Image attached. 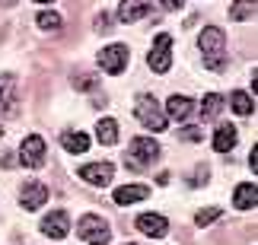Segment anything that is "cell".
<instances>
[{"label":"cell","mask_w":258,"mask_h":245,"mask_svg":"<svg viewBox=\"0 0 258 245\" xmlns=\"http://www.w3.org/2000/svg\"><path fill=\"white\" fill-rule=\"evenodd\" d=\"M198 48H201V61H204L207 70H214V73L226 70V35H223V29L207 26L201 32Z\"/></svg>","instance_id":"cell-1"},{"label":"cell","mask_w":258,"mask_h":245,"mask_svg":"<svg viewBox=\"0 0 258 245\" xmlns=\"http://www.w3.org/2000/svg\"><path fill=\"white\" fill-rule=\"evenodd\" d=\"M160 159V146H156L150 137H134L131 140V150L124 153V162L127 169H147L150 162Z\"/></svg>","instance_id":"cell-2"},{"label":"cell","mask_w":258,"mask_h":245,"mask_svg":"<svg viewBox=\"0 0 258 245\" xmlns=\"http://www.w3.org/2000/svg\"><path fill=\"white\" fill-rule=\"evenodd\" d=\"M77 232H80V239H86L89 245H108V239H112L108 223H105L102 217H93V213H86V217L80 220Z\"/></svg>","instance_id":"cell-3"},{"label":"cell","mask_w":258,"mask_h":245,"mask_svg":"<svg viewBox=\"0 0 258 245\" xmlns=\"http://www.w3.org/2000/svg\"><path fill=\"white\" fill-rule=\"evenodd\" d=\"M172 38L166 35V32H160L156 35V42H153V51L147 54V64H150V70L153 73H166L169 70V64H172Z\"/></svg>","instance_id":"cell-4"},{"label":"cell","mask_w":258,"mask_h":245,"mask_svg":"<svg viewBox=\"0 0 258 245\" xmlns=\"http://www.w3.org/2000/svg\"><path fill=\"white\" fill-rule=\"evenodd\" d=\"M134 115H137V121L147 124L150 131H166V115L156 109V102L150 99V96H141V99H137Z\"/></svg>","instance_id":"cell-5"},{"label":"cell","mask_w":258,"mask_h":245,"mask_svg":"<svg viewBox=\"0 0 258 245\" xmlns=\"http://www.w3.org/2000/svg\"><path fill=\"white\" fill-rule=\"evenodd\" d=\"M19 162L29 166V169H38V166L45 162V140L38 134L23 140V146H19Z\"/></svg>","instance_id":"cell-6"},{"label":"cell","mask_w":258,"mask_h":245,"mask_svg":"<svg viewBox=\"0 0 258 245\" xmlns=\"http://www.w3.org/2000/svg\"><path fill=\"white\" fill-rule=\"evenodd\" d=\"M127 64V48L124 45H108L99 51V67H102L105 73H121Z\"/></svg>","instance_id":"cell-7"},{"label":"cell","mask_w":258,"mask_h":245,"mask_svg":"<svg viewBox=\"0 0 258 245\" xmlns=\"http://www.w3.org/2000/svg\"><path fill=\"white\" fill-rule=\"evenodd\" d=\"M77 175H80L86 185L105 188V185L112 182V175H115V166H112V162H89V166H83V169L77 172Z\"/></svg>","instance_id":"cell-8"},{"label":"cell","mask_w":258,"mask_h":245,"mask_svg":"<svg viewBox=\"0 0 258 245\" xmlns=\"http://www.w3.org/2000/svg\"><path fill=\"white\" fill-rule=\"evenodd\" d=\"M42 232H45L48 239H64L67 232H71V220H67V213L64 210L48 213V217L42 220Z\"/></svg>","instance_id":"cell-9"},{"label":"cell","mask_w":258,"mask_h":245,"mask_svg":"<svg viewBox=\"0 0 258 245\" xmlns=\"http://www.w3.org/2000/svg\"><path fill=\"white\" fill-rule=\"evenodd\" d=\"M137 229H141L144 236L163 239L166 232H169V223H166V217H160V213H141V217H137Z\"/></svg>","instance_id":"cell-10"},{"label":"cell","mask_w":258,"mask_h":245,"mask_svg":"<svg viewBox=\"0 0 258 245\" xmlns=\"http://www.w3.org/2000/svg\"><path fill=\"white\" fill-rule=\"evenodd\" d=\"M147 13H150V0H121V7H118V19L121 23H137Z\"/></svg>","instance_id":"cell-11"},{"label":"cell","mask_w":258,"mask_h":245,"mask_svg":"<svg viewBox=\"0 0 258 245\" xmlns=\"http://www.w3.org/2000/svg\"><path fill=\"white\" fill-rule=\"evenodd\" d=\"M147 198H150V188H147V185H124V188L115 191L118 207H127V204H137V201H147Z\"/></svg>","instance_id":"cell-12"},{"label":"cell","mask_w":258,"mask_h":245,"mask_svg":"<svg viewBox=\"0 0 258 245\" xmlns=\"http://www.w3.org/2000/svg\"><path fill=\"white\" fill-rule=\"evenodd\" d=\"M45 201H48V188H45V185L29 182L26 188H23V207H26V210H38Z\"/></svg>","instance_id":"cell-13"},{"label":"cell","mask_w":258,"mask_h":245,"mask_svg":"<svg viewBox=\"0 0 258 245\" xmlns=\"http://www.w3.org/2000/svg\"><path fill=\"white\" fill-rule=\"evenodd\" d=\"M13 99H16V76L0 73V109L13 112Z\"/></svg>","instance_id":"cell-14"},{"label":"cell","mask_w":258,"mask_h":245,"mask_svg":"<svg viewBox=\"0 0 258 245\" xmlns=\"http://www.w3.org/2000/svg\"><path fill=\"white\" fill-rule=\"evenodd\" d=\"M233 146H236V127L233 124H220L217 134H214V150L226 153V150H233Z\"/></svg>","instance_id":"cell-15"},{"label":"cell","mask_w":258,"mask_h":245,"mask_svg":"<svg viewBox=\"0 0 258 245\" xmlns=\"http://www.w3.org/2000/svg\"><path fill=\"white\" fill-rule=\"evenodd\" d=\"M166 112H169L175 121H185L188 115L195 112V102H191V99H185V96H172V99L166 102Z\"/></svg>","instance_id":"cell-16"},{"label":"cell","mask_w":258,"mask_h":245,"mask_svg":"<svg viewBox=\"0 0 258 245\" xmlns=\"http://www.w3.org/2000/svg\"><path fill=\"white\" fill-rule=\"evenodd\" d=\"M255 198H258V191H255V182H245V185H239L236 188V194H233V204L239 210H249V207H255Z\"/></svg>","instance_id":"cell-17"},{"label":"cell","mask_w":258,"mask_h":245,"mask_svg":"<svg viewBox=\"0 0 258 245\" xmlns=\"http://www.w3.org/2000/svg\"><path fill=\"white\" fill-rule=\"evenodd\" d=\"M61 143H64V150H67V153H74V156L89 150V137L80 134V131H67V134L61 137Z\"/></svg>","instance_id":"cell-18"},{"label":"cell","mask_w":258,"mask_h":245,"mask_svg":"<svg viewBox=\"0 0 258 245\" xmlns=\"http://www.w3.org/2000/svg\"><path fill=\"white\" fill-rule=\"evenodd\" d=\"M96 137H99V143H105V146H112L118 140V121L115 118H102L96 124Z\"/></svg>","instance_id":"cell-19"},{"label":"cell","mask_w":258,"mask_h":245,"mask_svg":"<svg viewBox=\"0 0 258 245\" xmlns=\"http://www.w3.org/2000/svg\"><path fill=\"white\" fill-rule=\"evenodd\" d=\"M230 105H233L236 115H252V112H255V99H252L249 93H242V90H236V93L230 96Z\"/></svg>","instance_id":"cell-20"},{"label":"cell","mask_w":258,"mask_h":245,"mask_svg":"<svg viewBox=\"0 0 258 245\" xmlns=\"http://www.w3.org/2000/svg\"><path fill=\"white\" fill-rule=\"evenodd\" d=\"M255 16V0H236L230 7V19L233 23H245V19Z\"/></svg>","instance_id":"cell-21"},{"label":"cell","mask_w":258,"mask_h":245,"mask_svg":"<svg viewBox=\"0 0 258 245\" xmlns=\"http://www.w3.org/2000/svg\"><path fill=\"white\" fill-rule=\"evenodd\" d=\"M223 109V99L217 93H207L204 96V102H201V121H211V118H217V112Z\"/></svg>","instance_id":"cell-22"},{"label":"cell","mask_w":258,"mask_h":245,"mask_svg":"<svg viewBox=\"0 0 258 245\" xmlns=\"http://www.w3.org/2000/svg\"><path fill=\"white\" fill-rule=\"evenodd\" d=\"M35 23L42 26L45 32H57V29H61V16H57V13H48V10H45V13H38Z\"/></svg>","instance_id":"cell-23"},{"label":"cell","mask_w":258,"mask_h":245,"mask_svg":"<svg viewBox=\"0 0 258 245\" xmlns=\"http://www.w3.org/2000/svg\"><path fill=\"white\" fill-rule=\"evenodd\" d=\"M220 213H223L220 207H207V210H198V217H195V220H198V226H207V223L220 220Z\"/></svg>","instance_id":"cell-24"},{"label":"cell","mask_w":258,"mask_h":245,"mask_svg":"<svg viewBox=\"0 0 258 245\" xmlns=\"http://www.w3.org/2000/svg\"><path fill=\"white\" fill-rule=\"evenodd\" d=\"M99 80H96V76H74V86H77V90H89V86H96Z\"/></svg>","instance_id":"cell-25"},{"label":"cell","mask_w":258,"mask_h":245,"mask_svg":"<svg viewBox=\"0 0 258 245\" xmlns=\"http://www.w3.org/2000/svg\"><path fill=\"white\" fill-rule=\"evenodd\" d=\"M182 137H185V140H201V137H204V131H201V127H185V131H182Z\"/></svg>","instance_id":"cell-26"},{"label":"cell","mask_w":258,"mask_h":245,"mask_svg":"<svg viewBox=\"0 0 258 245\" xmlns=\"http://www.w3.org/2000/svg\"><path fill=\"white\" fill-rule=\"evenodd\" d=\"M96 29H99V32H108V29H112V23H108V13H99V16H96Z\"/></svg>","instance_id":"cell-27"},{"label":"cell","mask_w":258,"mask_h":245,"mask_svg":"<svg viewBox=\"0 0 258 245\" xmlns=\"http://www.w3.org/2000/svg\"><path fill=\"white\" fill-rule=\"evenodd\" d=\"M160 4H163V10H182L185 0H160Z\"/></svg>","instance_id":"cell-28"},{"label":"cell","mask_w":258,"mask_h":245,"mask_svg":"<svg viewBox=\"0 0 258 245\" xmlns=\"http://www.w3.org/2000/svg\"><path fill=\"white\" fill-rule=\"evenodd\" d=\"M249 166H252V175H255V166H258V153L252 150V156H249Z\"/></svg>","instance_id":"cell-29"},{"label":"cell","mask_w":258,"mask_h":245,"mask_svg":"<svg viewBox=\"0 0 258 245\" xmlns=\"http://www.w3.org/2000/svg\"><path fill=\"white\" fill-rule=\"evenodd\" d=\"M16 4V0H0V7H13Z\"/></svg>","instance_id":"cell-30"},{"label":"cell","mask_w":258,"mask_h":245,"mask_svg":"<svg viewBox=\"0 0 258 245\" xmlns=\"http://www.w3.org/2000/svg\"><path fill=\"white\" fill-rule=\"evenodd\" d=\"M35 4H54V0H35Z\"/></svg>","instance_id":"cell-31"},{"label":"cell","mask_w":258,"mask_h":245,"mask_svg":"<svg viewBox=\"0 0 258 245\" xmlns=\"http://www.w3.org/2000/svg\"><path fill=\"white\" fill-rule=\"evenodd\" d=\"M0 134H4V127H0Z\"/></svg>","instance_id":"cell-32"},{"label":"cell","mask_w":258,"mask_h":245,"mask_svg":"<svg viewBox=\"0 0 258 245\" xmlns=\"http://www.w3.org/2000/svg\"><path fill=\"white\" fill-rule=\"evenodd\" d=\"M127 245H134V242H127Z\"/></svg>","instance_id":"cell-33"}]
</instances>
